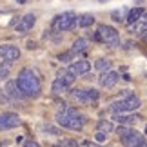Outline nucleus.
Segmentation results:
<instances>
[{
  "label": "nucleus",
  "instance_id": "obj_18",
  "mask_svg": "<svg viewBox=\"0 0 147 147\" xmlns=\"http://www.w3.org/2000/svg\"><path fill=\"white\" fill-rule=\"evenodd\" d=\"M56 78H60V80H64L67 86H71V84L75 82V78H76V76L73 75L69 69H60V71H58V75H56Z\"/></svg>",
  "mask_w": 147,
  "mask_h": 147
},
{
  "label": "nucleus",
  "instance_id": "obj_12",
  "mask_svg": "<svg viewBox=\"0 0 147 147\" xmlns=\"http://www.w3.org/2000/svg\"><path fill=\"white\" fill-rule=\"evenodd\" d=\"M67 69L75 76H80V75H87V73L91 71V65H89V62H86V60H76V62H73Z\"/></svg>",
  "mask_w": 147,
  "mask_h": 147
},
{
  "label": "nucleus",
  "instance_id": "obj_28",
  "mask_svg": "<svg viewBox=\"0 0 147 147\" xmlns=\"http://www.w3.org/2000/svg\"><path fill=\"white\" fill-rule=\"evenodd\" d=\"M22 147H38V144H36V142H33V140H29V142H26Z\"/></svg>",
  "mask_w": 147,
  "mask_h": 147
},
{
  "label": "nucleus",
  "instance_id": "obj_33",
  "mask_svg": "<svg viewBox=\"0 0 147 147\" xmlns=\"http://www.w3.org/2000/svg\"><path fill=\"white\" fill-rule=\"evenodd\" d=\"M56 147H64V145H56Z\"/></svg>",
  "mask_w": 147,
  "mask_h": 147
},
{
  "label": "nucleus",
  "instance_id": "obj_25",
  "mask_svg": "<svg viewBox=\"0 0 147 147\" xmlns=\"http://www.w3.org/2000/svg\"><path fill=\"white\" fill-rule=\"evenodd\" d=\"M73 56H75V53L71 51V53H65V55H62V56H60V60H62V62H67V60H71Z\"/></svg>",
  "mask_w": 147,
  "mask_h": 147
},
{
  "label": "nucleus",
  "instance_id": "obj_3",
  "mask_svg": "<svg viewBox=\"0 0 147 147\" xmlns=\"http://www.w3.org/2000/svg\"><path fill=\"white\" fill-rule=\"evenodd\" d=\"M140 105H142L140 98H138V96H134V94H131V96H125L123 100L115 102V104L111 105V111L115 113V115H123V113H134Z\"/></svg>",
  "mask_w": 147,
  "mask_h": 147
},
{
  "label": "nucleus",
  "instance_id": "obj_4",
  "mask_svg": "<svg viewBox=\"0 0 147 147\" xmlns=\"http://www.w3.org/2000/svg\"><path fill=\"white\" fill-rule=\"evenodd\" d=\"M78 24V16L73 13V11H65V13L58 15L53 20V27L56 31H69Z\"/></svg>",
  "mask_w": 147,
  "mask_h": 147
},
{
  "label": "nucleus",
  "instance_id": "obj_11",
  "mask_svg": "<svg viewBox=\"0 0 147 147\" xmlns=\"http://www.w3.org/2000/svg\"><path fill=\"white\" fill-rule=\"evenodd\" d=\"M120 80V75L115 71H107V73H102L100 78H98V84L102 87H113L116 86V82Z\"/></svg>",
  "mask_w": 147,
  "mask_h": 147
},
{
  "label": "nucleus",
  "instance_id": "obj_2",
  "mask_svg": "<svg viewBox=\"0 0 147 147\" xmlns=\"http://www.w3.org/2000/svg\"><path fill=\"white\" fill-rule=\"evenodd\" d=\"M16 84H18L20 91L24 96H38L40 94V78L36 76V73L33 69H22L18 73V78H16Z\"/></svg>",
  "mask_w": 147,
  "mask_h": 147
},
{
  "label": "nucleus",
  "instance_id": "obj_21",
  "mask_svg": "<svg viewBox=\"0 0 147 147\" xmlns=\"http://www.w3.org/2000/svg\"><path fill=\"white\" fill-rule=\"evenodd\" d=\"M96 129H98L100 133H105V134H107V133H111L113 129H115V125H113L109 120H100L98 125H96Z\"/></svg>",
  "mask_w": 147,
  "mask_h": 147
},
{
  "label": "nucleus",
  "instance_id": "obj_31",
  "mask_svg": "<svg viewBox=\"0 0 147 147\" xmlns=\"http://www.w3.org/2000/svg\"><path fill=\"white\" fill-rule=\"evenodd\" d=\"M145 134H147V125H145Z\"/></svg>",
  "mask_w": 147,
  "mask_h": 147
},
{
  "label": "nucleus",
  "instance_id": "obj_27",
  "mask_svg": "<svg viewBox=\"0 0 147 147\" xmlns=\"http://www.w3.org/2000/svg\"><path fill=\"white\" fill-rule=\"evenodd\" d=\"M42 129H44V131H47V133H51V134H58V131H56L55 127H51V125H44Z\"/></svg>",
  "mask_w": 147,
  "mask_h": 147
},
{
  "label": "nucleus",
  "instance_id": "obj_19",
  "mask_svg": "<svg viewBox=\"0 0 147 147\" xmlns=\"http://www.w3.org/2000/svg\"><path fill=\"white\" fill-rule=\"evenodd\" d=\"M94 67H96L100 73H107V71H111V60H107V58H98L96 62H94Z\"/></svg>",
  "mask_w": 147,
  "mask_h": 147
},
{
  "label": "nucleus",
  "instance_id": "obj_20",
  "mask_svg": "<svg viewBox=\"0 0 147 147\" xmlns=\"http://www.w3.org/2000/svg\"><path fill=\"white\" fill-rule=\"evenodd\" d=\"M87 44H89V42H87V38H78V40L73 44L71 51H73V53H82V51L87 47Z\"/></svg>",
  "mask_w": 147,
  "mask_h": 147
},
{
  "label": "nucleus",
  "instance_id": "obj_26",
  "mask_svg": "<svg viewBox=\"0 0 147 147\" xmlns=\"http://www.w3.org/2000/svg\"><path fill=\"white\" fill-rule=\"evenodd\" d=\"M105 138H107V134H105V133L96 131V142H105Z\"/></svg>",
  "mask_w": 147,
  "mask_h": 147
},
{
  "label": "nucleus",
  "instance_id": "obj_14",
  "mask_svg": "<svg viewBox=\"0 0 147 147\" xmlns=\"http://www.w3.org/2000/svg\"><path fill=\"white\" fill-rule=\"evenodd\" d=\"M144 15H145V11H144L142 7H133V9H129V13H127V16H125V18H127V24L133 26L134 22H138Z\"/></svg>",
  "mask_w": 147,
  "mask_h": 147
},
{
  "label": "nucleus",
  "instance_id": "obj_8",
  "mask_svg": "<svg viewBox=\"0 0 147 147\" xmlns=\"http://www.w3.org/2000/svg\"><path fill=\"white\" fill-rule=\"evenodd\" d=\"M0 58L5 62H15L20 58V49L13 44H2L0 46Z\"/></svg>",
  "mask_w": 147,
  "mask_h": 147
},
{
  "label": "nucleus",
  "instance_id": "obj_24",
  "mask_svg": "<svg viewBox=\"0 0 147 147\" xmlns=\"http://www.w3.org/2000/svg\"><path fill=\"white\" fill-rule=\"evenodd\" d=\"M123 13H125V11H113V20H115V22H122L123 20Z\"/></svg>",
  "mask_w": 147,
  "mask_h": 147
},
{
  "label": "nucleus",
  "instance_id": "obj_17",
  "mask_svg": "<svg viewBox=\"0 0 147 147\" xmlns=\"http://www.w3.org/2000/svg\"><path fill=\"white\" fill-rule=\"evenodd\" d=\"M67 89H69V86L64 82V80H60V78H55L53 80V86H51V91H53L55 94H62V93H65Z\"/></svg>",
  "mask_w": 147,
  "mask_h": 147
},
{
  "label": "nucleus",
  "instance_id": "obj_10",
  "mask_svg": "<svg viewBox=\"0 0 147 147\" xmlns=\"http://www.w3.org/2000/svg\"><path fill=\"white\" fill-rule=\"evenodd\" d=\"M122 140V144L125 145V147H140L144 144V138H142V134H140L138 131H129L123 138H120Z\"/></svg>",
  "mask_w": 147,
  "mask_h": 147
},
{
  "label": "nucleus",
  "instance_id": "obj_22",
  "mask_svg": "<svg viewBox=\"0 0 147 147\" xmlns=\"http://www.w3.org/2000/svg\"><path fill=\"white\" fill-rule=\"evenodd\" d=\"M94 24V16L93 15H82L80 18H78V26L80 27H89Z\"/></svg>",
  "mask_w": 147,
  "mask_h": 147
},
{
  "label": "nucleus",
  "instance_id": "obj_9",
  "mask_svg": "<svg viewBox=\"0 0 147 147\" xmlns=\"http://www.w3.org/2000/svg\"><path fill=\"white\" fill-rule=\"evenodd\" d=\"M35 22H36V16L33 15V13L24 15V16H22V18L18 20V24H16V33H18V35H26L27 31H31V29H33Z\"/></svg>",
  "mask_w": 147,
  "mask_h": 147
},
{
  "label": "nucleus",
  "instance_id": "obj_15",
  "mask_svg": "<svg viewBox=\"0 0 147 147\" xmlns=\"http://www.w3.org/2000/svg\"><path fill=\"white\" fill-rule=\"evenodd\" d=\"M115 120L118 123H122V125H129V123H136L140 122L142 118L138 115H115Z\"/></svg>",
  "mask_w": 147,
  "mask_h": 147
},
{
  "label": "nucleus",
  "instance_id": "obj_5",
  "mask_svg": "<svg viewBox=\"0 0 147 147\" xmlns=\"http://www.w3.org/2000/svg\"><path fill=\"white\" fill-rule=\"evenodd\" d=\"M98 42H104V44H109V46H116L120 36H118V31L115 29L113 26H100L96 29V35H94Z\"/></svg>",
  "mask_w": 147,
  "mask_h": 147
},
{
  "label": "nucleus",
  "instance_id": "obj_6",
  "mask_svg": "<svg viewBox=\"0 0 147 147\" xmlns=\"http://www.w3.org/2000/svg\"><path fill=\"white\" fill-rule=\"evenodd\" d=\"M98 91L96 89H75V91H71V98L73 100H78L82 102V104H89V102H96L98 100Z\"/></svg>",
  "mask_w": 147,
  "mask_h": 147
},
{
  "label": "nucleus",
  "instance_id": "obj_1",
  "mask_svg": "<svg viewBox=\"0 0 147 147\" xmlns=\"http://www.w3.org/2000/svg\"><path fill=\"white\" fill-rule=\"evenodd\" d=\"M87 118L82 115V113H78L76 109H73V107H60L58 113H56V123L65 129H73V131H80L84 127V123H86Z\"/></svg>",
  "mask_w": 147,
  "mask_h": 147
},
{
  "label": "nucleus",
  "instance_id": "obj_13",
  "mask_svg": "<svg viewBox=\"0 0 147 147\" xmlns=\"http://www.w3.org/2000/svg\"><path fill=\"white\" fill-rule=\"evenodd\" d=\"M5 94H7L9 98H13V100H18V98H22L24 94H22V91H20V87H18V84H16V80L13 82H7V86H5Z\"/></svg>",
  "mask_w": 147,
  "mask_h": 147
},
{
  "label": "nucleus",
  "instance_id": "obj_30",
  "mask_svg": "<svg viewBox=\"0 0 147 147\" xmlns=\"http://www.w3.org/2000/svg\"><path fill=\"white\" fill-rule=\"evenodd\" d=\"M140 147H147V142H144V144H142V145H140Z\"/></svg>",
  "mask_w": 147,
  "mask_h": 147
},
{
  "label": "nucleus",
  "instance_id": "obj_29",
  "mask_svg": "<svg viewBox=\"0 0 147 147\" xmlns=\"http://www.w3.org/2000/svg\"><path fill=\"white\" fill-rule=\"evenodd\" d=\"M87 147H100V145H96V144H91V142H87Z\"/></svg>",
  "mask_w": 147,
  "mask_h": 147
},
{
  "label": "nucleus",
  "instance_id": "obj_32",
  "mask_svg": "<svg viewBox=\"0 0 147 147\" xmlns=\"http://www.w3.org/2000/svg\"><path fill=\"white\" fill-rule=\"evenodd\" d=\"M18 2H26V0H18Z\"/></svg>",
  "mask_w": 147,
  "mask_h": 147
},
{
  "label": "nucleus",
  "instance_id": "obj_7",
  "mask_svg": "<svg viewBox=\"0 0 147 147\" xmlns=\"http://www.w3.org/2000/svg\"><path fill=\"white\" fill-rule=\"evenodd\" d=\"M22 123L20 116L15 113H2L0 115V131H7V129H15Z\"/></svg>",
  "mask_w": 147,
  "mask_h": 147
},
{
  "label": "nucleus",
  "instance_id": "obj_23",
  "mask_svg": "<svg viewBox=\"0 0 147 147\" xmlns=\"http://www.w3.org/2000/svg\"><path fill=\"white\" fill-rule=\"evenodd\" d=\"M9 65H11V62H2L0 64V80H5V78L9 76Z\"/></svg>",
  "mask_w": 147,
  "mask_h": 147
},
{
  "label": "nucleus",
  "instance_id": "obj_16",
  "mask_svg": "<svg viewBox=\"0 0 147 147\" xmlns=\"http://www.w3.org/2000/svg\"><path fill=\"white\" fill-rule=\"evenodd\" d=\"M131 33H147V13L140 18L138 22H134V24L131 26Z\"/></svg>",
  "mask_w": 147,
  "mask_h": 147
}]
</instances>
